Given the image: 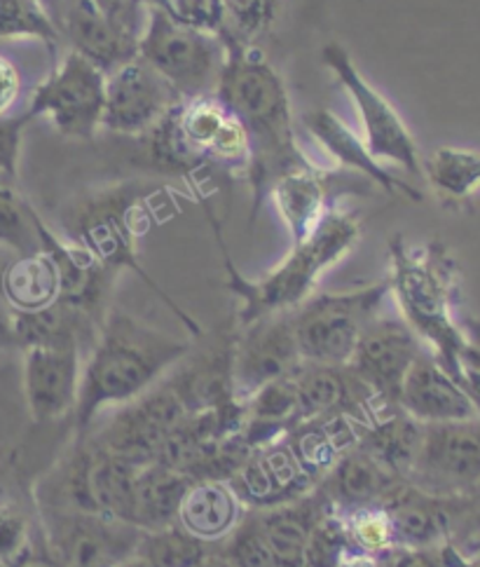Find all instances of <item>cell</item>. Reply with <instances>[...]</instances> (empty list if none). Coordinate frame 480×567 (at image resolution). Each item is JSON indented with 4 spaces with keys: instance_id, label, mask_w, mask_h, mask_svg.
<instances>
[{
    "instance_id": "cell-1",
    "label": "cell",
    "mask_w": 480,
    "mask_h": 567,
    "mask_svg": "<svg viewBox=\"0 0 480 567\" xmlns=\"http://www.w3.org/2000/svg\"><path fill=\"white\" fill-rule=\"evenodd\" d=\"M221 35L226 43V64L216 96L234 113L249 138L251 167L247 178L253 195V220L272 181L286 172L312 165V159L298 144L284 78L255 43H247L228 29H223Z\"/></svg>"
},
{
    "instance_id": "cell-2",
    "label": "cell",
    "mask_w": 480,
    "mask_h": 567,
    "mask_svg": "<svg viewBox=\"0 0 480 567\" xmlns=\"http://www.w3.org/2000/svg\"><path fill=\"white\" fill-rule=\"evenodd\" d=\"M192 348L134 315L111 308L96 342L83 361L77 401L73 409V436H85L106 409H117L146 394Z\"/></svg>"
},
{
    "instance_id": "cell-3",
    "label": "cell",
    "mask_w": 480,
    "mask_h": 567,
    "mask_svg": "<svg viewBox=\"0 0 480 567\" xmlns=\"http://www.w3.org/2000/svg\"><path fill=\"white\" fill-rule=\"evenodd\" d=\"M207 216L226 260L228 289L239 300L234 315L237 327H247L258 317L272 312L295 310L300 302H305L314 293L319 277L333 268L337 260H343L356 247L358 237H362V220H358V216L335 205L303 241H295L291 254L272 272L253 281L234 268L221 230H218V218L209 207Z\"/></svg>"
},
{
    "instance_id": "cell-4",
    "label": "cell",
    "mask_w": 480,
    "mask_h": 567,
    "mask_svg": "<svg viewBox=\"0 0 480 567\" xmlns=\"http://www.w3.org/2000/svg\"><path fill=\"white\" fill-rule=\"evenodd\" d=\"M155 195V188L138 184V181H123V184L90 190L77 197L62 216L64 233L73 245L90 251L117 275L123 270L134 272L159 300H165V306L192 338H202L205 329L159 287L138 258V237L146 230L148 207Z\"/></svg>"
},
{
    "instance_id": "cell-5",
    "label": "cell",
    "mask_w": 480,
    "mask_h": 567,
    "mask_svg": "<svg viewBox=\"0 0 480 567\" xmlns=\"http://www.w3.org/2000/svg\"><path fill=\"white\" fill-rule=\"evenodd\" d=\"M144 138L150 162L167 174L195 178L218 169L247 176L251 167L247 132L216 94L181 99Z\"/></svg>"
},
{
    "instance_id": "cell-6",
    "label": "cell",
    "mask_w": 480,
    "mask_h": 567,
    "mask_svg": "<svg viewBox=\"0 0 480 567\" xmlns=\"http://www.w3.org/2000/svg\"><path fill=\"white\" fill-rule=\"evenodd\" d=\"M389 287L401 306L404 321L419 340L431 342L436 361L457 378V359L467 346L452 321V262L446 251L438 245L413 249L396 237Z\"/></svg>"
},
{
    "instance_id": "cell-7",
    "label": "cell",
    "mask_w": 480,
    "mask_h": 567,
    "mask_svg": "<svg viewBox=\"0 0 480 567\" xmlns=\"http://www.w3.org/2000/svg\"><path fill=\"white\" fill-rule=\"evenodd\" d=\"M136 472V464L115 457L90 434L75 436L73 449L40 478L35 506L75 509L129 523Z\"/></svg>"
},
{
    "instance_id": "cell-8",
    "label": "cell",
    "mask_w": 480,
    "mask_h": 567,
    "mask_svg": "<svg viewBox=\"0 0 480 567\" xmlns=\"http://www.w3.org/2000/svg\"><path fill=\"white\" fill-rule=\"evenodd\" d=\"M392 293L389 279L340 293H312L293 315V331L303 361L347 367L356 342Z\"/></svg>"
},
{
    "instance_id": "cell-9",
    "label": "cell",
    "mask_w": 480,
    "mask_h": 567,
    "mask_svg": "<svg viewBox=\"0 0 480 567\" xmlns=\"http://www.w3.org/2000/svg\"><path fill=\"white\" fill-rule=\"evenodd\" d=\"M136 54L150 64L181 99L216 94L226 64L221 33L178 24L159 10H146Z\"/></svg>"
},
{
    "instance_id": "cell-10",
    "label": "cell",
    "mask_w": 480,
    "mask_h": 567,
    "mask_svg": "<svg viewBox=\"0 0 480 567\" xmlns=\"http://www.w3.org/2000/svg\"><path fill=\"white\" fill-rule=\"evenodd\" d=\"M38 518L56 567H123L144 537L127 520L75 509H38Z\"/></svg>"
},
{
    "instance_id": "cell-11",
    "label": "cell",
    "mask_w": 480,
    "mask_h": 567,
    "mask_svg": "<svg viewBox=\"0 0 480 567\" xmlns=\"http://www.w3.org/2000/svg\"><path fill=\"white\" fill-rule=\"evenodd\" d=\"M186 415L184 401L163 378L146 394L117 406L102 427L87 434L115 457L144 467L157 462L167 439Z\"/></svg>"
},
{
    "instance_id": "cell-12",
    "label": "cell",
    "mask_w": 480,
    "mask_h": 567,
    "mask_svg": "<svg viewBox=\"0 0 480 567\" xmlns=\"http://www.w3.org/2000/svg\"><path fill=\"white\" fill-rule=\"evenodd\" d=\"M106 104V73L90 59L69 52L33 92L31 117L45 115L59 134L92 138L102 127Z\"/></svg>"
},
{
    "instance_id": "cell-13",
    "label": "cell",
    "mask_w": 480,
    "mask_h": 567,
    "mask_svg": "<svg viewBox=\"0 0 480 567\" xmlns=\"http://www.w3.org/2000/svg\"><path fill=\"white\" fill-rule=\"evenodd\" d=\"M322 64L335 75L337 83L345 87L356 104L366 134L364 144L371 155L377 162H392V165L404 167L415 176H422V157H419L404 117L389 104V99L379 94L356 69L349 52L343 45L328 43L322 50Z\"/></svg>"
},
{
    "instance_id": "cell-14",
    "label": "cell",
    "mask_w": 480,
    "mask_h": 567,
    "mask_svg": "<svg viewBox=\"0 0 480 567\" xmlns=\"http://www.w3.org/2000/svg\"><path fill=\"white\" fill-rule=\"evenodd\" d=\"M436 497H457L480 483V417L425 424L406 478Z\"/></svg>"
},
{
    "instance_id": "cell-15",
    "label": "cell",
    "mask_w": 480,
    "mask_h": 567,
    "mask_svg": "<svg viewBox=\"0 0 480 567\" xmlns=\"http://www.w3.org/2000/svg\"><path fill=\"white\" fill-rule=\"evenodd\" d=\"M427 350L404 319L375 317L356 342L347 367L362 380L379 406H398L404 380Z\"/></svg>"
},
{
    "instance_id": "cell-16",
    "label": "cell",
    "mask_w": 480,
    "mask_h": 567,
    "mask_svg": "<svg viewBox=\"0 0 480 567\" xmlns=\"http://www.w3.org/2000/svg\"><path fill=\"white\" fill-rule=\"evenodd\" d=\"M300 363L303 357L298 350L291 310L272 312L247 327H237L232 378L239 401H247L265 384L291 375Z\"/></svg>"
},
{
    "instance_id": "cell-17",
    "label": "cell",
    "mask_w": 480,
    "mask_h": 567,
    "mask_svg": "<svg viewBox=\"0 0 480 567\" xmlns=\"http://www.w3.org/2000/svg\"><path fill=\"white\" fill-rule=\"evenodd\" d=\"M178 101L181 94L136 54L106 75L102 127L125 136H144Z\"/></svg>"
},
{
    "instance_id": "cell-18",
    "label": "cell",
    "mask_w": 480,
    "mask_h": 567,
    "mask_svg": "<svg viewBox=\"0 0 480 567\" xmlns=\"http://www.w3.org/2000/svg\"><path fill=\"white\" fill-rule=\"evenodd\" d=\"M59 38L106 75L136 56L142 29L117 22L94 0H59L50 10Z\"/></svg>"
},
{
    "instance_id": "cell-19",
    "label": "cell",
    "mask_w": 480,
    "mask_h": 567,
    "mask_svg": "<svg viewBox=\"0 0 480 567\" xmlns=\"http://www.w3.org/2000/svg\"><path fill=\"white\" fill-rule=\"evenodd\" d=\"M38 237L59 275V302L90 315L104 323L111 312V296L117 272L98 262L90 251L73 245L71 239L59 237L48 223L38 216Z\"/></svg>"
},
{
    "instance_id": "cell-20",
    "label": "cell",
    "mask_w": 480,
    "mask_h": 567,
    "mask_svg": "<svg viewBox=\"0 0 480 567\" xmlns=\"http://www.w3.org/2000/svg\"><path fill=\"white\" fill-rule=\"evenodd\" d=\"M228 483L247 509L255 512L300 499L316 488L286 439L253 451Z\"/></svg>"
},
{
    "instance_id": "cell-21",
    "label": "cell",
    "mask_w": 480,
    "mask_h": 567,
    "mask_svg": "<svg viewBox=\"0 0 480 567\" xmlns=\"http://www.w3.org/2000/svg\"><path fill=\"white\" fill-rule=\"evenodd\" d=\"M85 354L77 348L24 350V394L38 424L73 415Z\"/></svg>"
},
{
    "instance_id": "cell-22",
    "label": "cell",
    "mask_w": 480,
    "mask_h": 567,
    "mask_svg": "<svg viewBox=\"0 0 480 567\" xmlns=\"http://www.w3.org/2000/svg\"><path fill=\"white\" fill-rule=\"evenodd\" d=\"M349 178L316 167L314 162L307 167L286 172L272 181L268 195L274 199V207L282 214L286 228L295 241H303L324 214L335 207V199L343 190H354L356 186H345Z\"/></svg>"
},
{
    "instance_id": "cell-23",
    "label": "cell",
    "mask_w": 480,
    "mask_h": 567,
    "mask_svg": "<svg viewBox=\"0 0 480 567\" xmlns=\"http://www.w3.org/2000/svg\"><path fill=\"white\" fill-rule=\"evenodd\" d=\"M398 409L422 424L478 417V409L465 384L452 378L434 354L425 352L408 371Z\"/></svg>"
},
{
    "instance_id": "cell-24",
    "label": "cell",
    "mask_w": 480,
    "mask_h": 567,
    "mask_svg": "<svg viewBox=\"0 0 480 567\" xmlns=\"http://www.w3.org/2000/svg\"><path fill=\"white\" fill-rule=\"evenodd\" d=\"M396 546L441 549L450 542L457 497H436L404 481L385 502Z\"/></svg>"
},
{
    "instance_id": "cell-25",
    "label": "cell",
    "mask_w": 480,
    "mask_h": 567,
    "mask_svg": "<svg viewBox=\"0 0 480 567\" xmlns=\"http://www.w3.org/2000/svg\"><path fill=\"white\" fill-rule=\"evenodd\" d=\"M406 478L394 476L383 464L375 462L362 449H352L337 457L333 467L316 483V491L335 512H358L385 506L392 493Z\"/></svg>"
},
{
    "instance_id": "cell-26",
    "label": "cell",
    "mask_w": 480,
    "mask_h": 567,
    "mask_svg": "<svg viewBox=\"0 0 480 567\" xmlns=\"http://www.w3.org/2000/svg\"><path fill=\"white\" fill-rule=\"evenodd\" d=\"M300 120H303L305 130L324 146V151L340 167L356 172L358 176H364L368 184L379 186L389 195H406L413 202H422V193L406 184L404 178L394 176L385 165H379L366 148L364 141L358 138L333 111L312 109L303 113Z\"/></svg>"
},
{
    "instance_id": "cell-27",
    "label": "cell",
    "mask_w": 480,
    "mask_h": 567,
    "mask_svg": "<svg viewBox=\"0 0 480 567\" xmlns=\"http://www.w3.org/2000/svg\"><path fill=\"white\" fill-rule=\"evenodd\" d=\"M326 506L328 502L314 488L310 495L272 506V509H251L270 546L274 567H303L310 535Z\"/></svg>"
},
{
    "instance_id": "cell-28",
    "label": "cell",
    "mask_w": 480,
    "mask_h": 567,
    "mask_svg": "<svg viewBox=\"0 0 480 567\" xmlns=\"http://www.w3.org/2000/svg\"><path fill=\"white\" fill-rule=\"evenodd\" d=\"M247 512L228 481L205 478L192 481L178 506L176 523L192 537L216 546L242 523Z\"/></svg>"
},
{
    "instance_id": "cell-29",
    "label": "cell",
    "mask_w": 480,
    "mask_h": 567,
    "mask_svg": "<svg viewBox=\"0 0 480 567\" xmlns=\"http://www.w3.org/2000/svg\"><path fill=\"white\" fill-rule=\"evenodd\" d=\"M192 485L184 472L171 470L163 462L138 467L134 478L129 523L142 530H159L176 523L178 506Z\"/></svg>"
},
{
    "instance_id": "cell-30",
    "label": "cell",
    "mask_w": 480,
    "mask_h": 567,
    "mask_svg": "<svg viewBox=\"0 0 480 567\" xmlns=\"http://www.w3.org/2000/svg\"><path fill=\"white\" fill-rule=\"evenodd\" d=\"M422 434V422H417L398 406H389L375 413L356 449H362L394 476L408 478Z\"/></svg>"
},
{
    "instance_id": "cell-31",
    "label": "cell",
    "mask_w": 480,
    "mask_h": 567,
    "mask_svg": "<svg viewBox=\"0 0 480 567\" xmlns=\"http://www.w3.org/2000/svg\"><path fill=\"white\" fill-rule=\"evenodd\" d=\"M59 300V275L52 258L40 249L14 256L3 279V302L17 312H38Z\"/></svg>"
},
{
    "instance_id": "cell-32",
    "label": "cell",
    "mask_w": 480,
    "mask_h": 567,
    "mask_svg": "<svg viewBox=\"0 0 480 567\" xmlns=\"http://www.w3.org/2000/svg\"><path fill=\"white\" fill-rule=\"evenodd\" d=\"M422 176L448 205H462L480 188V153L455 146L436 148L422 162Z\"/></svg>"
},
{
    "instance_id": "cell-33",
    "label": "cell",
    "mask_w": 480,
    "mask_h": 567,
    "mask_svg": "<svg viewBox=\"0 0 480 567\" xmlns=\"http://www.w3.org/2000/svg\"><path fill=\"white\" fill-rule=\"evenodd\" d=\"M213 551L216 546L192 537L174 523L159 530H144L136 556L150 567H195Z\"/></svg>"
},
{
    "instance_id": "cell-34",
    "label": "cell",
    "mask_w": 480,
    "mask_h": 567,
    "mask_svg": "<svg viewBox=\"0 0 480 567\" xmlns=\"http://www.w3.org/2000/svg\"><path fill=\"white\" fill-rule=\"evenodd\" d=\"M0 249L12 256L40 251L38 212L6 181H0Z\"/></svg>"
},
{
    "instance_id": "cell-35",
    "label": "cell",
    "mask_w": 480,
    "mask_h": 567,
    "mask_svg": "<svg viewBox=\"0 0 480 567\" xmlns=\"http://www.w3.org/2000/svg\"><path fill=\"white\" fill-rule=\"evenodd\" d=\"M31 38L52 52L62 43L50 12L40 0H0V40Z\"/></svg>"
},
{
    "instance_id": "cell-36",
    "label": "cell",
    "mask_w": 480,
    "mask_h": 567,
    "mask_svg": "<svg viewBox=\"0 0 480 567\" xmlns=\"http://www.w3.org/2000/svg\"><path fill=\"white\" fill-rule=\"evenodd\" d=\"M216 554L232 567H274L270 546L251 509L221 544H216Z\"/></svg>"
},
{
    "instance_id": "cell-37",
    "label": "cell",
    "mask_w": 480,
    "mask_h": 567,
    "mask_svg": "<svg viewBox=\"0 0 480 567\" xmlns=\"http://www.w3.org/2000/svg\"><path fill=\"white\" fill-rule=\"evenodd\" d=\"M33 558L31 518L14 502H0V565L22 567Z\"/></svg>"
},
{
    "instance_id": "cell-38",
    "label": "cell",
    "mask_w": 480,
    "mask_h": 567,
    "mask_svg": "<svg viewBox=\"0 0 480 567\" xmlns=\"http://www.w3.org/2000/svg\"><path fill=\"white\" fill-rule=\"evenodd\" d=\"M138 8L159 10L178 24L221 33L226 29L223 0H134Z\"/></svg>"
},
{
    "instance_id": "cell-39",
    "label": "cell",
    "mask_w": 480,
    "mask_h": 567,
    "mask_svg": "<svg viewBox=\"0 0 480 567\" xmlns=\"http://www.w3.org/2000/svg\"><path fill=\"white\" fill-rule=\"evenodd\" d=\"M343 516L347 523L349 542L356 546V549H362L373 556H387L392 549H396L392 525H389V518H387L383 506H373V509H358V512H349Z\"/></svg>"
},
{
    "instance_id": "cell-40",
    "label": "cell",
    "mask_w": 480,
    "mask_h": 567,
    "mask_svg": "<svg viewBox=\"0 0 480 567\" xmlns=\"http://www.w3.org/2000/svg\"><path fill=\"white\" fill-rule=\"evenodd\" d=\"M276 8L279 0H223L226 29L247 43H255L270 31Z\"/></svg>"
},
{
    "instance_id": "cell-41",
    "label": "cell",
    "mask_w": 480,
    "mask_h": 567,
    "mask_svg": "<svg viewBox=\"0 0 480 567\" xmlns=\"http://www.w3.org/2000/svg\"><path fill=\"white\" fill-rule=\"evenodd\" d=\"M457 554H480V483L465 495H457V514L448 542Z\"/></svg>"
},
{
    "instance_id": "cell-42",
    "label": "cell",
    "mask_w": 480,
    "mask_h": 567,
    "mask_svg": "<svg viewBox=\"0 0 480 567\" xmlns=\"http://www.w3.org/2000/svg\"><path fill=\"white\" fill-rule=\"evenodd\" d=\"M31 120L33 117L29 111L17 117H0V181H6V184H12L17 178L22 136Z\"/></svg>"
},
{
    "instance_id": "cell-43",
    "label": "cell",
    "mask_w": 480,
    "mask_h": 567,
    "mask_svg": "<svg viewBox=\"0 0 480 567\" xmlns=\"http://www.w3.org/2000/svg\"><path fill=\"white\" fill-rule=\"evenodd\" d=\"M383 567H448L441 549H408V546H396L387 556Z\"/></svg>"
},
{
    "instance_id": "cell-44",
    "label": "cell",
    "mask_w": 480,
    "mask_h": 567,
    "mask_svg": "<svg viewBox=\"0 0 480 567\" xmlns=\"http://www.w3.org/2000/svg\"><path fill=\"white\" fill-rule=\"evenodd\" d=\"M22 92V75L14 62L0 54V117H6Z\"/></svg>"
},
{
    "instance_id": "cell-45",
    "label": "cell",
    "mask_w": 480,
    "mask_h": 567,
    "mask_svg": "<svg viewBox=\"0 0 480 567\" xmlns=\"http://www.w3.org/2000/svg\"><path fill=\"white\" fill-rule=\"evenodd\" d=\"M106 14H111L117 22H123L134 29H144V12L146 8H138L134 0H94Z\"/></svg>"
},
{
    "instance_id": "cell-46",
    "label": "cell",
    "mask_w": 480,
    "mask_h": 567,
    "mask_svg": "<svg viewBox=\"0 0 480 567\" xmlns=\"http://www.w3.org/2000/svg\"><path fill=\"white\" fill-rule=\"evenodd\" d=\"M383 565H385V556L366 554L362 549H356L354 544H349L335 567H383Z\"/></svg>"
},
{
    "instance_id": "cell-47",
    "label": "cell",
    "mask_w": 480,
    "mask_h": 567,
    "mask_svg": "<svg viewBox=\"0 0 480 567\" xmlns=\"http://www.w3.org/2000/svg\"><path fill=\"white\" fill-rule=\"evenodd\" d=\"M444 558H446L448 567H480V554L462 556V554H457L450 544L444 546Z\"/></svg>"
},
{
    "instance_id": "cell-48",
    "label": "cell",
    "mask_w": 480,
    "mask_h": 567,
    "mask_svg": "<svg viewBox=\"0 0 480 567\" xmlns=\"http://www.w3.org/2000/svg\"><path fill=\"white\" fill-rule=\"evenodd\" d=\"M12 258H14V256H12L10 251L0 249V302H3V279H6V270H8Z\"/></svg>"
},
{
    "instance_id": "cell-49",
    "label": "cell",
    "mask_w": 480,
    "mask_h": 567,
    "mask_svg": "<svg viewBox=\"0 0 480 567\" xmlns=\"http://www.w3.org/2000/svg\"><path fill=\"white\" fill-rule=\"evenodd\" d=\"M195 567H230V563H226L221 556H218V554L213 551V554H209L202 563H197Z\"/></svg>"
},
{
    "instance_id": "cell-50",
    "label": "cell",
    "mask_w": 480,
    "mask_h": 567,
    "mask_svg": "<svg viewBox=\"0 0 480 567\" xmlns=\"http://www.w3.org/2000/svg\"><path fill=\"white\" fill-rule=\"evenodd\" d=\"M22 567H56L50 558H45V560H38V558H31L29 563H24Z\"/></svg>"
},
{
    "instance_id": "cell-51",
    "label": "cell",
    "mask_w": 480,
    "mask_h": 567,
    "mask_svg": "<svg viewBox=\"0 0 480 567\" xmlns=\"http://www.w3.org/2000/svg\"><path fill=\"white\" fill-rule=\"evenodd\" d=\"M123 567H150L146 560H142V558H138V556H134L129 563H125Z\"/></svg>"
},
{
    "instance_id": "cell-52",
    "label": "cell",
    "mask_w": 480,
    "mask_h": 567,
    "mask_svg": "<svg viewBox=\"0 0 480 567\" xmlns=\"http://www.w3.org/2000/svg\"><path fill=\"white\" fill-rule=\"evenodd\" d=\"M40 3H43L45 6V10H50L54 3H59V0H40Z\"/></svg>"
},
{
    "instance_id": "cell-53",
    "label": "cell",
    "mask_w": 480,
    "mask_h": 567,
    "mask_svg": "<svg viewBox=\"0 0 480 567\" xmlns=\"http://www.w3.org/2000/svg\"><path fill=\"white\" fill-rule=\"evenodd\" d=\"M0 567H8V565H0Z\"/></svg>"
},
{
    "instance_id": "cell-54",
    "label": "cell",
    "mask_w": 480,
    "mask_h": 567,
    "mask_svg": "<svg viewBox=\"0 0 480 567\" xmlns=\"http://www.w3.org/2000/svg\"><path fill=\"white\" fill-rule=\"evenodd\" d=\"M230 567H232V565H230Z\"/></svg>"
}]
</instances>
